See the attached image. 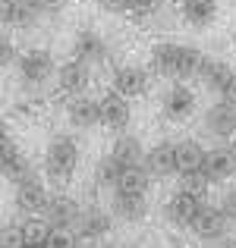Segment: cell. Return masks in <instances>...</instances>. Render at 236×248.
Masks as SVG:
<instances>
[{
    "instance_id": "16",
    "label": "cell",
    "mask_w": 236,
    "mask_h": 248,
    "mask_svg": "<svg viewBox=\"0 0 236 248\" xmlns=\"http://www.w3.org/2000/svg\"><path fill=\"white\" fill-rule=\"evenodd\" d=\"M211 182H227L230 176H236V151L233 145H218V148H208L205 154V167Z\"/></svg>"
},
{
    "instance_id": "13",
    "label": "cell",
    "mask_w": 236,
    "mask_h": 248,
    "mask_svg": "<svg viewBox=\"0 0 236 248\" xmlns=\"http://www.w3.org/2000/svg\"><path fill=\"white\" fill-rule=\"evenodd\" d=\"M67 120L69 126L76 129H91V126H101V101L88 94H76L67 101Z\"/></svg>"
},
{
    "instance_id": "31",
    "label": "cell",
    "mask_w": 236,
    "mask_h": 248,
    "mask_svg": "<svg viewBox=\"0 0 236 248\" xmlns=\"http://www.w3.org/2000/svg\"><path fill=\"white\" fill-rule=\"evenodd\" d=\"M16 60V44L10 41V35H3V41H0V66H10V63Z\"/></svg>"
},
{
    "instance_id": "23",
    "label": "cell",
    "mask_w": 236,
    "mask_h": 248,
    "mask_svg": "<svg viewBox=\"0 0 236 248\" xmlns=\"http://www.w3.org/2000/svg\"><path fill=\"white\" fill-rule=\"evenodd\" d=\"M230 73H233V69L227 66L224 60H218V57H205V60H202V66H199V76H195V79L205 85L208 91L220 94V91H224V85H227V79H230Z\"/></svg>"
},
{
    "instance_id": "41",
    "label": "cell",
    "mask_w": 236,
    "mask_h": 248,
    "mask_svg": "<svg viewBox=\"0 0 236 248\" xmlns=\"http://www.w3.org/2000/svg\"><path fill=\"white\" fill-rule=\"evenodd\" d=\"M173 248H180V245H173Z\"/></svg>"
},
{
    "instance_id": "8",
    "label": "cell",
    "mask_w": 236,
    "mask_h": 248,
    "mask_svg": "<svg viewBox=\"0 0 236 248\" xmlns=\"http://www.w3.org/2000/svg\"><path fill=\"white\" fill-rule=\"evenodd\" d=\"M202 129L214 139H233L236 135V104L230 101H214L202 116Z\"/></svg>"
},
{
    "instance_id": "40",
    "label": "cell",
    "mask_w": 236,
    "mask_h": 248,
    "mask_svg": "<svg viewBox=\"0 0 236 248\" xmlns=\"http://www.w3.org/2000/svg\"><path fill=\"white\" fill-rule=\"evenodd\" d=\"M233 151H236V135H233Z\"/></svg>"
},
{
    "instance_id": "14",
    "label": "cell",
    "mask_w": 236,
    "mask_h": 248,
    "mask_svg": "<svg viewBox=\"0 0 236 248\" xmlns=\"http://www.w3.org/2000/svg\"><path fill=\"white\" fill-rule=\"evenodd\" d=\"M110 214L117 220H123V223H142L148 217V201L145 195H135V192H114Z\"/></svg>"
},
{
    "instance_id": "2",
    "label": "cell",
    "mask_w": 236,
    "mask_h": 248,
    "mask_svg": "<svg viewBox=\"0 0 236 248\" xmlns=\"http://www.w3.org/2000/svg\"><path fill=\"white\" fill-rule=\"evenodd\" d=\"M79 167V141L73 135H54L44 148V176L54 182H69Z\"/></svg>"
},
{
    "instance_id": "12",
    "label": "cell",
    "mask_w": 236,
    "mask_h": 248,
    "mask_svg": "<svg viewBox=\"0 0 236 248\" xmlns=\"http://www.w3.org/2000/svg\"><path fill=\"white\" fill-rule=\"evenodd\" d=\"M110 82H114V91H120V94H126V97H142V94L148 91L152 76H148V69L135 66V63H126V66H117V69H114Z\"/></svg>"
},
{
    "instance_id": "18",
    "label": "cell",
    "mask_w": 236,
    "mask_h": 248,
    "mask_svg": "<svg viewBox=\"0 0 236 248\" xmlns=\"http://www.w3.org/2000/svg\"><path fill=\"white\" fill-rule=\"evenodd\" d=\"M142 164L148 167V173L154 179H164V176L176 173V141H157L145 151V160Z\"/></svg>"
},
{
    "instance_id": "21",
    "label": "cell",
    "mask_w": 236,
    "mask_h": 248,
    "mask_svg": "<svg viewBox=\"0 0 236 248\" xmlns=\"http://www.w3.org/2000/svg\"><path fill=\"white\" fill-rule=\"evenodd\" d=\"M145 151H148V148L142 145V139H139V135H133V132H117L114 145H110V154H114L123 167L142 164V160H145Z\"/></svg>"
},
{
    "instance_id": "11",
    "label": "cell",
    "mask_w": 236,
    "mask_h": 248,
    "mask_svg": "<svg viewBox=\"0 0 236 248\" xmlns=\"http://www.w3.org/2000/svg\"><path fill=\"white\" fill-rule=\"evenodd\" d=\"M54 79H57V91H63V94H69V97L85 94V88H88V82H91V66L73 57V60L60 63Z\"/></svg>"
},
{
    "instance_id": "28",
    "label": "cell",
    "mask_w": 236,
    "mask_h": 248,
    "mask_svg": "<svg viewBox=\"0 0 236 248\" xmlns=\"http://www.w3.org/2000/svg\"><path fill=\"white\" fill-rule=\"evenodd\" d=\"M180 188H189V192H195V195H202V198H208L211 179H208L205 170H192V173H183V176H180Z\"/></svg>"
},
{
    "instance_id": "7",
    "label": "cell",
    "mask_w": 236,
    "mask_h": 248,
    "mask_svg": "<svg viewBox=\"0 0 236 248\" xmlns=\"http://www.w3.org/2000/svg\"><path fill=\"white\" fill-rule=\"evenodd\" d=\"M161 113L170 123H183L195 113V94L186 82H173L167 91L161 94Z\"/></svg>"
},
{
    "instance_id": "20",
    "label": "cell",
    "mask_w": 236,
    "mask_h": 248,
    "mask_svg": "<svg viewBox=\"0 0 236 248\" xmlns=\"http://www.w3.org/2000/svg\"><path fill=\"white\" fill-rule=\"evenodd\" d=\"M73 57L82 60V63H88V66H95V63H104L107 44H104V38L98 35V31L82 29V31H76V38H73Z\"/></svg>"
},
{
    "instance_id": "9",
    "label": "cell",
    "mask_w": 236,
    "mask_h": 248,
    "mask_svg": "<svg viewBox=\"0 0 236 248\" xmlns=\"http://www.w3.org/2000/svg\"><path fill=\"white\" fill-rule=\"evenodd\" d=\"M101 101V126L107 132H126L129 120H133V107H129V97L120 91H107V94L98 97Z\"/></svg>"
},
{
    "instance_id": "37",
    "label": "cell",
    "mask_w": 236,
    "mask_h": 248,
    "mask_svg": "<svg viewBox=\"0 0 236 248\" xmlns=\"http://www.w3.org/2000/svg\"><path fill=\"white\" fill-rule=\"evenodd\" d=\"M214 248H236V239H233V236H227L224 242H218V245H214Z\"/></svg>"
},
{
    "instance_id": "6",
    "label": "cell",
    "mask_w": 236,
    "mask_h": 248,
    "mask_svg": "<svg viewBox=\"0 0 236 248\" xmlns=\"http://www.w3.org/2000/svg\"><path fill=\"white\" fill-rule=\"evenodd\" d=\"M205 204H208V201L202 198V195L189 192V188H176V192L167 198V220L173 226H180V230H189Z\"/></svg>"
},
{
    "instance_id": "15",
    "label": "cell",
    "mask_w": 236,
    "mask_h": 248,
    "mask_svg": "<svg viewBox=\"0 0 236 248\" xmlns=\"http://www.w3.org/2000/svg\"><path fill=\"white\" fill-rule=\"evenodd\" d=\"M0 173H3V179H10L13 186H16L19 179H25L29 173H35L10 135H3V141H0Z\"/></svg>"
},
{
    "instance_id": "25",
    "label": "cell",
    "mask_w": 236,
    "mask_h": 248,
    "mask_svg": "<svg viewBox=\"0 0 236 248\" xmlns=\"http://www.w3.org/2000/svg\"><path fill=\"white\" fill-rule=\"evenodd\" d=\"M154 176L148 173L145 164H135V167H126L120 176V182H117L114 192H135V195H148V188H152Z\"/></svg>"
},
{
    "instance_id": "30",
    "label": "cell",
    "mask_w": 236,
    "mask_h": 248,
    "mask_svg": "<svg viewBox=\"0 0 236 248\" xmlns=\"http://www.w3.org/2000/svg\"><path fill=\"white\" fill-rule=\"evenodd\" d=\"M161 6H164V0H129V16L145 19V16H154Z\"/></svg>"
},
{
    "instance_id": "36",
    "label": "cell",
    "mask_w": 236,
    "mask_h": 248,
    "mask_svg": "<svg viewBox=\"0 0 236 248\" xmlns=\"http://www.w3.org/2000/svg\"><path fill=\"white\" fill-rule=\"evenodd\" d=\"M38 3H41V10H44V13H60L67 0H38Z\"/></svg>"
},
{
    "instance_id": "5",
    "label": "cell",
    "mask_w": 236,
    "mask_h": 248,
    "mask_svg": "<svg viewBox=\"0 0 236 248\" xmlns=\"http://www.w3.org/2000/svg\"><path fill=\"white\" fill-rule=\"evenodd\" d=\"M230 226L233 223L227 220V214L220 211V207L205 204V207H202V214L195 217V223L189 226V232H192L199 242H205V245H218V242H224V239H227Z\"/></svg>"
},
{
    "instance_id": "22",
    "label": "cell",
    "mask_w": 236,
    "mask_h": 248,
    "mask_svg": "<svg viewBox=\"0 0 236 248\" xmlns=\"http://www.w3.org/2000/svg\"><path fill=\"white\" fill-rule=\"evenodd\" d=\"M180 16H183V22L192 25V29H208V25L218 19V0H183Z\"/></svg>"
},
{
    "instance_id": "10",
    "label": "cell",
    "mask_w": 236,
    "mask_h": 248,
    "mask_svg": "<svg viewBox=\"0 0 236 248\" xmlns=\"http://www.w3.org/2000/svg\"><path fill=\"white\" fill-rule=\"evenodd\" d=\"M41 16L44 10L38 0H3V10H0L6 29H35Z\"/></svg>"
},
{
    "instance_id": "33",
    "label": "cell",
    "mask_w": 236,
    "mask_h": 248,
    "mask_svg": "<svg viewBox=\"0 0 236 248\" xmlns=\"http://www.w3.org/2000/svg\"><path fill=\"white\" fill-rule=\"evenodd\" d=\"M98 3L107 13H129V0H98Z\"/></svg>"
},
{
    "instance_id": "34",
    "label": "cell",
    "mask_w": 236,
    "mask_h": 248,
    "mask_svg": "<svg viewBox=\"0 0 236 248\" xmlns=\"http://www.w3.org/2000/svg\"><path fill=\"white\" fill-rule=\"evenodd\" d=\"M220 97H224V101H230V104H236V69L230 73V79H227L224 91H220Z\"/></svg>"
},
{
    "instance_id": "29",
    "label": "cell",
    "mask_w": 236,
    "mask_h": 248,
    "mask_svg": "<svg viewBox=\"0 0 236 248\" xmlns=\"http://www.w3.org/2000/svg\"><path fill=\"white\" fill-rule=\"evenodd\" d=\"M22 245H25L22 223H6L3 226V236H0V248H22Z\"/></svg>"
},
{
    "instance_id": "26",
    "label": "cell",
    "mask_w": 236,
    "mask_h": 248,
    "mask_svg": "<svg viewBox=\"0 0 236 248\" xmlns=\"http://www.w3.org/2000/svg\"><path fill=\"white\" fill-rule=\"evenodd\" d=\"M123 167L120 160L114 157V154H107V157H101L98 160V167H95V182H98V188H110L114 192L117 188V182H120V176H123Z\"/></svg>"
},
{
    "instance_id": "32",
    "label": "cell",
    "mask_w": 236,
    "mask_h": 248,
    "mask_svg": "<svg viewBox=\"0 0 236 248\" xmlns=\"http://www.w3.org/2000/svg\"><path fill=\"white\" fill-rule=\"evenodd\" d=\"M218 207L227 214V220H230V223H236V188H230V192L220 198V204H218Z\"/></svg>"
},
{
    "instance_id": "35",
    "label": "cell",
    "mask_w": 236,
    "mask_h": 248,
    "mask_svg": "<svg viewBox=\"0 0 236 248\" xmlns=\"http://www.w3.org/2000/svg\"><path fill=\"white\" fill-rule=\"evenodd\" d=\"M35 113V104L32 101H16L13 104V116H32Z\"/></svg>"
},
{
    "instance_id": "38",
    "label": "cell",
    "mask_w": 236,
    "mask_h": 248,
    "mask_svg": "<svg viewBox=\"0 0 236 248\" xmlns=\"http://www.w3.org/2000/svg\"><path fill=\"white\" fill-rule=\"evenodd\" d=\"M22 248H44V245H35V242H29V245H22Z\"/></svg>"
},
{
    "instance_id": "1",
    "label": "cell",
    "mask_w": 236,
    "mask_h": 248,
    "mask_svg": "<svg viewBox=\"0 0 236 248\" xmlns=\"http://www.w3.org/2000/svg\"><path fill=\"white\" fill-rule=\"evenodd\" d=\"M202 60H205V54H202L199 47H192V44H176V41H157L152 47V60H148V66H152L154 76H161V79H195L199 76V66Z\"/></svg>"
},
{
    "instance_id": "4",
    "label": "cell",
    "mask_w": 236,
    "mask_h": 248,
    "mask_svg": "<svg viewBox=\"0 0 236 248\" xmlns=\"http://www.w3.org/2000/svg\"><path fill=\"white\" fill-rule=\"evenodd\" d=\"M13 201H16V211H22L25 217H41L44 207H48V201H51V192L44 188V182L38 179L35 173H29L25 179L16 182Z\"/></svg>"
},
{
    "instance_id": "17",
    "label": "cell",
    "mask_w": 236,
    "mask_h": 248,
    "mask_svg": "<svg viewBox=\"0 0 236 248\" xmlns=\"http://www.w3.org/2000/svg\"><path fill=\"white\" fill-rule=\"evenodd\" d=\"M73 230L79 232L82 242H98V239H104L110 232V214L101 211V207H82Z\"/></svg>"
},
{
    "instance_id": "27",
    "label": "cell",
    "mask_w": 236,
    "mask_h": 248,
    "mask_svg": "<svg viewBox=\"0 0 236 248\" xmlns=\"http://www.w3.org/2000/svg\"><path fill=\"white\" fill-rule=\"evenodd\" d=\"M79 232L73 230V226H51L48 236H44V248H79Z\"/></svg>"
},
{
    "instance_id": "39",
    "label": "cell",
    "mask_w": 236,
    "mask_h": 248,
    "mask_svg": "<svg viewBox=\"0 0 236 248\" xmlns=\"http://www.w3.org/2000/svg\"><path fill=\"white\" fill-rule=\"evenodd\" d=\"M117 248H142V245H117Z\"/></svg>"
},
{
    "instance_id": "24",
    "label": "cell",
    "mask_w": 236,
    "mask_h": 248,
    "mask_svg": "<svg viewBox=\"0 0 236 248\" xmlns=\"http://www.w3.org/2000/svg\"><path fill=\"white\" fill-rule=\"evenodd\" d=\"M205 154L208 148H202L195 139H180L176 141V173H192V170L205 167Z\"/></svg>"
},
{
    "instance_id": "3",
    "label": "cell",
    "mask_w": 236,
    "mask_h": 248,
    "mask_svg": "<svg viewBox=\"0 0 236 248\" xmlns=\"http://www.w3.org/2000/svg\"><path fill=\"white\" fill-rule=\"evenodd\" d=\"M16 69H19V85H22L25 91H35V88H41V85L48 82L51 76H57L54 57H51L48 50H41V47H32V50H25V54L16 60Z\"/></svg>"
},
{
    "instance_id": "19",
    "label": "cell",
    "mask_w": 236,
    "mask_h": 248,
    "mask_svg": "<svg viewBox=\"0 0 236 248\" xmlns=\"http://www.w3.org/2000/svg\"><path fill=\"white\" fill-rule=\"evenodd\" d=\"M79 214H82L79 201L69 198V195H63V192H57V195H51V201H48V207H44L41 217L48 220L51 226H76Z\"/></svg>"
}]
</instances>
